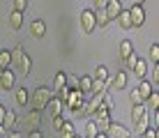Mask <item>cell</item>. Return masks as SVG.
Returning <instances> with one entry per match:
<instances>
[{
    "mask_svg": "<svg viewBox=\"0 0 159 138\" xmlns=\"http://www.w3.org/2000/svg\"><path fill=\"white\" fill-rule=\"evenodd\" d=\"M83 106H85V95L81 90H69L67 97H65V108L79 115L81 110H83Z\"/></svg>",
    "mask_w": 159,
    "mask_h": 138,
    "instance_id": "6da1fadb",
    "label": "cell"
},
{
    "mask_svg": "<svg viewBox=\"0 0 159 138\" xmlns=\"http://www.w3.org/2000/svg\"><path fill=\"white\" fill-rule=\"evenodd\" d=\"M53 97H56V92H53L51 90V87H37V90H35V95H32L30 99H32V106H35L37 110H44V108H46V104L48 101H51V99Z\"/></svg>",
    "mask_w": 159,
    "mask_h": 138,
    "instance_id": "7a4b0ae2",
    "label": "cell"
},
{
    "mask_svg": "<svg viewBox=\"0 0 159 138\" xmlns=\"http://www.w3.org/2000/svg\"><path fill=\"white\" fill-rule=\"evenodd\" d=\"M12 60L16 62V67L21 69V74H25V76L30 74V69H32V60H30V55H25V51H23V46H21V44L14 48Z\"/></svg>",
    "mask_w": 159,
    "mask_h": 138,
    "instance_id": "3957f363",
    "label": "cell"
},
{
    "mask_svg": "<svg viewBox=\"0 0 159 138\" xmlns=\"http://www.w3.org/2000/svg\"><path fill=\"white\" fill-rule=\"evenodd\" d=\"M95 28H97L95 9H83V12H81V30H83L85 35H90V32H95Z\"/></svg>",
    "mask_w": 159,
    "mask_h": 138,
    "instance_id": "277c9868",
    "label": "cell"
},
{
    "mask_svg": "<svg viewBox=\"0 0 159 138\" xmlns=\"http://www.w3.org/2000/svg\"><path fill=\"white\" fill-rule=\"evenodd\" d=\"M129 19H131V28H141L145 23V9L143 5H131L129 7Z\"/></svg>",
    "mask_w": 159,
    "mask_h": 138,
    "instance_id": "5b68a950",
    "label": "cell"
},
{
    "mask_svg": "<svg viewBox=\"0 0 159 138\" xmlns=\"http://www.w3.org/2000/svg\"><path fill=\"white\" fill-rule=\"evenodd\" d=\"M95 122H97V127H99L102 134H106L108 124H111V110H108V108H99L95 113Z\"/></svg>",
    "mask_w": 159,
    "mask_h": 138,
    "instance_id": "8992f818",
    "label": "cell"
},
{
    "mask_svg": "<svg viewBox=\"0 0 159 138\" xmlns=\"http://www.w3.org/2000/svg\"><path fill=\"white\" fill-rule=\"evenodd\" d=\"M14 85H16L14 71L12 69H0V87L7 92V90H14Z\"/></svg>",
    "mask_w": 159,
    "mask_h": 138,
    "instance_id": "52a82bcc",
    "label": "cell"
},
{
    "mask_svg": "<svg viewBox=\"0 0 159 138\" xmlns=\"http://www.w3.org/2000/svg\"><path fill=\"white\" fill-rule=\"evenodd\" d=\"M106 136L108 138H129L131 131L127 129V127L118 124V122H111V124H108V129H106Z\"/></svg>",
    "mask_w": 159,
    "mask_h": 138,
    "instance_id": "ba28073f",
    "label": "cell"
},
{
    "mask_svg": "<svg viewBox=\"0 0 159 138\" xmlns=\"http://www.w3.org/2000/svg\"><path fill=\"white\" fill-rule=\"evenodd\" d=\"M127 87V71H118L111 81H106V90H122Z\"/></svg>",
    "mask_w": 159,
    "mask_h": 138,
    "instance_id": "9c48e42d",
    "label": "cell"
},
{
    "mask_svg": "<svg viewBox=\"0 0 159 138\" xmlns=\"http://www.w3.org/2000/svg\"><path fill=\"white\" fill-rule=\"evenodd\" d=\"M16 122H19V118H16L14 110H5L2 120H0V127H5V131H16Z\"/></svg>",
    "mask_w": 159,
    "mask_h": 138,
    "instance_id": "30bf717a",
    "label": "cell"
},
{
    "mask_svg": "<svg viewBox=\"0 0 159 138\" xmlns=\"http://www.w3.org/2000/svg\"><path fill=\"white\" fill-rule=\"evenodd\" d=\"M30 32H32L35 39H44V35H46V23H44L42 19H35L30 23Z\"/></svg>",
    "mask_w": 159,
    "mask_h": 138,
    "instance_id": "8fae6325",
    "label": "cell"
},
{
    "mask_svg": "<svg viewBox=\"0 0 159 138\" xmlns=\"http://www.w3.org/2000/svg\"><path fill=\"white\" fill-rule=\"evenodd\" d=\"M136 90H139V95H141V97H143V104H145V99H148V97H150V95H152V92H155V90H157V87H155V85H152V83H150V81H145V78H141V83H139V85H136Z\"/></svg>",
    "mask_w": 159,
    "mask_h": 138,
    "instance_id": "7c38bea8",
    "label": "cell"
},
{
    "mask_svg": "<svg viewBox=\"0 0 159 138\" xmlns=\"http://www.w3.org/2000/svg\"><path fill=\"white\" fill-rule=\"evenodd\" d=\"M120 9H122V2H120V0H106V7H104V12L108 14V19H118Z\"/></svg>",
    "mask_w": 159,
    "mask_h": 138,
    "instance_id": "4fadbf2b",
    "label": "cell"
},
{
    "mask_svg": "<svg viewBox=\"0 0 159 138\" xmlns=\"http://www.w3.org/2000/svg\"><path fill=\"white\" fill-rule=\"evenodd\" d=\"M46 108H48V113L56 118V115H62V110H65V101L62 99H58V97H53L51 101L46 104Z\"/></svg>",
    "mask_w": 159,
    "mask_h": 138,
    "instance_id": "5bb4252c",
    "label": "cell"
},
{
    "mask_svg": "<svg viewBox=\"0 0 159 138\" xmlns=\"http://www.w3.org/2000/svg\"><path fill=\"white\" fill-rule=\"evenodd\" d=\"M14 99L19 106H25V104L30 101V92L25 90V87H14Z\"/></svg>",
    "mask_w": 159,
    "mask_h": 138,
    "instance_id": "9a60e30c",
    "label": "cell"
},
{
    "mask_svg": "<svg viewBox=\"0 0 159 138\" xmlns=\"http://www.w3.org/2000/svg\"><path fill=\"white\" fill-rule=\"evenodd\" d=\"M25 122H28L30 129H37V124L42 122V110H37V108H32L28 115H25Z\"/></svg>",
    "mask_w": 159,
    "mask_h": 138,
    "instance_id": "2e32d148",
    "label": "cell"
},
{
    "mask_svg": "<svg viewBox=\"0 0 159 138\" xmlns=\"http://www.w3.org/2000/svg\"><path fill=\"white\" fill-rule=\"evenodd\" d=\"M131 71H134L136 78H145V74H148V65H145V60H143V58H139V60H136V65L131 67Z\"/></svg>",
    "mask_w": 159,
    "mask_h": 138,
    "instance_id": "e0dca14e",
    "label": "cell"
},
{
    "mask_svg": "<svg viewBox=\"0 0 159 138\" xmlns=\"http://www.w3.org/2000/svg\"><path fill=\"white\" fill-rule=\"evenodd\" d=\"M131 51H134V44H131L129 39H122V42H120V51H118V55H120V60H122V62L129 58Z\"/></svg>",
    "mask_w": 159,
    "mask_h": 138,
    "instance_id": "ac0fdd59",
    "label": "cell"
},
{
    "mask_svg": "<svg viewBox=\"0 0 159 138\" xmlns=\"http://www.w3.org/2000/svg\"><path fill=\"white\" fill-rule=\"evenodd\" d=\"M62 87H67V74H65V71H58L56 78H53V87L51 90L58 92V90H62Z\"/></svg>",
    "mask_w": 159,
    "mask_h": 138,
    "instance_id": "d6986e66",
    "label": "cell"
},
{
    "mask_svg": "<svg viewBox=\"0 0 159 138\" xmlns=\"http://www.w3.org/2000/svg\"><path fill=\"white\" fill-rule=\"evenodd\" d=\"M9 25H12L14 30H19V28L23 25V12H16V9H12V12H9Z\"/></svg>",
    "mask_w": 159,
    "mask_h": 138,
    "instance_id": "ffe728a7",
    "label": "cell"
},
{
    "mask_svg": "<svg viewBox=\"0 0 159 138\" xmlns=\"http://www.w3.org/2000/svg\"><path fill=\"white\" fill-rule=\"evenodd\" d=\"M145 113H148V106H145V104H136V106L131 108V122L136 124V122H139V120L143 118Z\"/></svg>",
    "mask_w": 159,
    "mask_h": 138,
    "instance_id": "44dd1931",
    "label": "cell"
},
{
    "mask_svg": "<svg viewBox=\"0 0 159 138\" xmlns=\"http://www.w3.org/2000/svg\"><path fill=\"white\" fill-rule=\"evenodd\" d=\"M118 23L122 30H129L131 28V19H129V9H120V14H118Z\"/></svg>",
    "mask_w": 159,
    "mask_h": 138,
    "instance_id": "7402d4cb",
    "label": "cell"
},
{
    "mask_svg": "<svg viewBox=\"0 0 159 138\" xmlns=\"http://www.w3.org/2000/svg\"><path fill=\"white\" fill-rule=\"evenodd\" d=\"M79 90L83 92V95L92 90V76H81L79 78Z\"/></svg>",
    "mask_w": 159,
    "mask_h": 138,
    "instance_id": "603a6c76",
    "label": "cell"
},
{
    "mask_svg": "<svg viewBox=\"0 0 159 138\" xmlns=\"http://www.w3.org/2000/svg\"><path fill=\"white\" fill-rule=\"evenodd\" d=\"M92 81H102V83H106V81H108V69L104 67V65H99V67L95 69V76H92Z\"/></svg>",
    "mask_w": 159,
    "mask_h": 138,
    "instance_id": "cb8c5ba5",
    "label": "cell"
},
{
    "mask_svg": "<svg viewBox=\"0 0 159 138\" xmlns=\"http://www.w3.org/2000/svg\"><path fill=\"white\" fill-rule=\"evenodd\" d=\"M9 65H12V51H0V69H7Z\"/></svg>",
    "mask_w": 159,
    "mask_h": 138,
    "instance_id": "d4e9b609",
    "label": "cell"
},
{
    "mask_svg": "<svg viewBox=\"0 0 159 138\" xmlns=\"http://www.w3.org/2000/svg\"><path fill=\"white\" fill-rule=\"evenodd\" d=\"M95 21H97V25H99V28H104V25H108V21H111V19H108V14L104 12V9H97V12H95Z\"/></svg>",
    "mask_w": 159,
    "mask_h": 138,
    "instance_id": "484cf974",
    "label": "cell"
},
{
    "mask_svg": "<svg viewBox=\"0 0 159 138\" xmlns=\"http://www.w3.org/2000/svg\"><path fill=\"white\" fill-rule=\"evenodd\" d=\"M97 134H99V127H97L95 120H90V122L85 124V138H95Z\"/></svg>",
    "mask_w": 159,
    "mask_h": 138,
    "instance_id": "4316f807",
    "label": "cell"
},
{
    "mask_svg": "<svg viewBox=\"0 0 159 138\" xmlns=\"http://www.w3.org/2000/svg\"><path fill=\"white\" fill-rule=\"evenodd\" d=\"M76 136V131H74V124L69 122H65V127H62V131H60V138H74Z\"/></svg>",
    "mask_w": 159,
    "mask_h": 138,
    "instance_id": "83f0119b",
    "label": "cell"
},
{
    "mask_svg": "<svg viewBox=\"0 0 159 138\" xmlns=\"http://www.w3.org/2000/svg\"><path fill=\"white\" fill-rule=\"evenodd\" d=\"M65 122H67V120H65L62 115H56V118H53V131L60 134V131H62V127H65Z\"/></svg>",
    "mask_w": 159,
    "mask_h": 138,
    "instance_id": "f1b7e54d",
    "label": "cell"
},
{
    "mask_svg": "<svg viewBox=\"0 0 159 138\" xmlns=\"http://www.w3.org/2000/svg\"><path fill=\"white\" fill-rule=\"evenodd\" d=\"M145 106H155V110H157V106H159V92H157V90L145 99Z\"/></svg>",
    "mask_w": 159,
    "mask_h": 138,
    "instance_id": "f546056e",
    "label": "cell"
},
{
    "mask_svg": "<svg viewBox=\"0 0 159 138\" xmlns=\"http://www.w3.org/2000/svg\"><path fill=\"white\" fill-rule=\"evenodd\" d=\"M148 127H150V120H148V113H145V115H143V118H141V120H139V122H136V129H139V131H141V134H143V131L148 129Z\"/></svg>",
    "mask_w": 159,
    "mask_h": 138,
    "instance_id": "4dcf8cb0",
    "label": "cell"
},
{
    "mask_svg": "<svg viewBox=\"0 0 159 138\" xmlns=\"http://www.w3.org/2000/svg\"><path fill=\"white\" fill-rule=\"evenodd\" d=\"M150 60H152V62H159V44L155 42V44H152V46H150Z\"/></svg>",
    "mask_w": 159,
    "mask_h": 138,
    "instance_id": "1f68e13d",
    "label": "cell"
},
{
    "mask_svg": "<svg viewBox=\"0 0 159 138\" xmlns=\"http://www.w3.org/2000/svg\"><path fill=\"white\" fill-rule=\"evenodd\" d=\"M141 138H159V134H157V129H155V127H148L143 134H141Z\"/></svg>",
    "mask_w": 159,
    "mask_h": 138,
    "instance_id": "d6a6232c",
    "label": "cell"
},
{
    "mask_svg": "<svg viewBox=\"0 0 159 138\" xmlns=\"http://www.w3.org/2000/svg\"><path fill=\"white\" fill-rule=\"evenodd\" d=\"M67 87L69 90H79V76H67Z\"/></svg>",
    "mask_w": 159,
    "mask_h": 138,
    "instance_id": "836d02e7",
    "label": "cell"
},
{
    "mask_svg": "<svg viewBox=\"0 0 159 138\" xmlns=\"http://www.w3.org/2000/svg\"><path fill=\"white\" fill-rule=\"evenodd\" d=\"M129 99H131V104H134V106H136V104H143V97L139 95V90H136V87H134V90H131Z\"/></svg>",
    "mask_w": 159,
    "mask_h": 138,
    "instance_id": "e575fe53",
    "label": "cell"
},
{
    "mask_svg": "<svg viewBox=\"0 0 159 138\" xmlns=\"http://www.w3.org/2000/svg\"><path fill=\"white\" fill-rule=\"evenodd\" d=\"M25 7H28V0H14V9L16 12H25Z\"/></svg>",
    "mask_w": 159,
    "mask_h": 138,
    "instance_id": "d590c367",
    "label": "cell"
},
{
    "mask_svg": "<svg viewBox=\"0 0 159 138\" xmlns=\"http://www.w3.org/2000/svg\"><path fill=\"white\" fill-rule=\"evenodd\" d=\"M136 60H139V55H136V51H131V53H129V58L125 60V62H127V67L131 69V67H134V65H136Z\"/></svg>",
    "mask_w": 159,
    "mask_h": 138,
    "instance_id": "8d00e7d4",
    "label": "cell"
},
{
    "mask_svg": "<svg viewBox=\"0 0 159 138\" xmlns=\"http://www.w3.org/2000/svg\"><path fill=\"white\" fill-rule=\"evenodd\" d=\"M106 87V83H102V81H92V90L90 92H99V90H104Z\"/></svg>",
    "mask_w": 159,
    "mask_h": 138,
    "instance_id": "74e56055",
    "label": "cell"
},
{
    "mask_svg": "<svg viewBox=\"0 0 159 138\" xmlns=\"http://www.w3.org/2000/svg\"><path fill=\"white\" fill-rule=\"evenodd\" d=\"M104 7H106V0H92V9L95 12L97 9H104Z\"/></svg>",
    "mask_w": 159,
    "mask_h": 138,
    "instance_id": "f35d334b",
    "label": "cell"
},
{
    "mask_svg": "<svg viewBox=\"0 0 159 138\" xmlns=\"http://www.w3.org/2000/svg\"><path fill=\"white\" fill-rule=\"evenodd\" d=\"M150 83H152L155 87H157V83H159V67H157V65H155V69H152V81H150Z\"/></svg>",
    "mask_w": 159,
    "mask_h": 138,
    "instance_id": "ab89813d",
    "label": "cell"
},
{
    "mask_svg": "<svg viewBox=\"0 0 159 138\" xmlns=\"http://www.w3.org/2000/svg\"><path fill=\"white\" fill-rule=\"evenodd\" d=\"M28 138H44V136H42V131H39V129H30Z\"/></svg>",
    "mask_w": 159,
    "mask_h": 138,
    "instance_id": "60d3db41",
    "label": "cell"
},
{
    "mask_svg": "<svg viewBox=\"0 0 159 138\" xmlns=\"http://www.w3.org/2000/svg\"><path fill=\"white\" fill-rule=\"evenodd\" d=\"M7 138H23V136H21L19 131H9V136H7Z\"/></svg>",
    "mask_w": 159,
    "mask_h": 138,
    "instance_id": "b9f144b4",
    "label": "cell"
},
{
    "mask_svg": "<svg viewBox=\"0 0 159 138\" xmlns=\"http://www.w3.org/2000/svg\"><path fill=\"white\" fill-rule=\"evenodd\" d=\"M5 110H7V108H5V104H0V120H2V115H5Z\"/></svg>",
    "mask_w": 159,
    "mask_h": 138,
    "instance_id": "7bdbcfd3",
    "label": "cell"
},
{
    "mask_svg": "<svg viewBox=\"0 0 159 138\" xmlns=\"http://www.w3.org/2000/svg\"><path fill=\"white\" fill-rule=\"evenodd\" d=\"M95 138H108V136H106V134H102V131H99V134H97Z\"/></svg>",
    "mask_w": 159,
    "mask_h": 138,
    "instance_id": "ee69618b",
    "label": "cell"
},
{
    "mask_svg": "<svg viewBox=\"0 0 159 138\" xmlns=\"http://www.w3.org/2000/svg\"><path fill=\"white\" fill-rule=\"evenodd\" d=\"M145 2V0H134V5H143Z\"/></svg>",
    "mask_w": 159,
    "mask_h": 138,
    "instance_id": "f6af8a7d",
    "label": "cell"
},
{
    "mask_svg": "<svg viewBox=\"0 0 159 138\" xmlns=\"http://www.w3.org/2000/svg\"><path fill=\"white\" fill-rule=\"evenodd\" d=\"M74 138H81V136H74Z\"/></svg>",
    "mask_w": 159,
    "mask_h": 138,
    "instance_id": "bcb514c9",
    "label": "cell"
},
{
    "mask_svg": "<svg viewBox=\"0 0 159 138\" xmlns=\"http://www.w3.org/2000/svg\"><path fill=\"white\" fill-rule=\"evenodd\" d=\"M83 138H85V136H83Z\"/></svg>",
    "mask_w": 159,
    "mask_h": 138,
    "instance_id": "7dc6e473",
    "label": "cell"
}]
</instances>
